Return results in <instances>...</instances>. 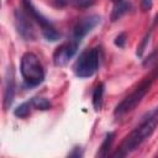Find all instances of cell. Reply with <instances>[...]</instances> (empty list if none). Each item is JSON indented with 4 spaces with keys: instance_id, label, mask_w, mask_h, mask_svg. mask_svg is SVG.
Segmentation results:
<instances>
[{
    "instance_id": "6da1fadb",
    "label": "cell",
    "mask_w": 158,
    "mask_h": 158,
    "mask_svg": "<svg viewBox=\"0 0 158 158\" xmlns=\"http://www.w3.org/2000/svg\"><path fill=\"white\" fill-rule=\"evenodd\" d=\"M158 126V107L151 110L139 122L138 126L123 139L118 149L112 154V157H126L131 152L136 151L156 130Z\"/></svg>"
},
{
    "instance_id": "7a4b0ae2",
    "label": "cell",
    "mask_w": 158,
    "mask_h": 158,
    "mask_svg": "<svg viewBox=\"0 0 158 158\" xmlns=\"http://www.w3.org/2000/svg\"><path fill=\"white\" fill-rule=\"evenodd\" d=\"M157 78H158V64H157V67L149 73V75H147V77L138 84V86H137L130 95H127V96L116 106L114 114H115L116 116H121V115H125L126 112L132 111V110L142 101V99L146 96V94L149 91V89H151L153 81H154Z\"/></svg>"
},
{
    "instance_id": "3957f363",
    "label": "cell",
    "mask_w": 158,
    "mask_h": 158,
    "mask_svg": "<svg viewBox=\"0 0 158 158\" xmlns=\"http://www.w3.org/2000/svg\"><path fill=\"white\" fill-rule=\"evenodd\" d=\"M20 72L27 86H37L44 79V70L40 58L31 52H27L21 57Z\"/></svg>"
},
{
    "instance_id": "277c9868",
    "label": "cell",
    "mask_w": 158,
    "mask_h": 158,
    "mask_svg": "<svg viewBox=\"0 0 158 158\" xmlns=\"http://www.w3.org/2000/svg\"><path fill=\"white\" fill-rule=\"evenodd\" d=\"M100 51L99 48H90L84 51L73 65L74 74L78 78H89L95 74L99 67Z\"/></svg>"
},
{
    "instance_id": "5b68a950",
    "label": "cell",
    "mask_w": 158,
    "mask_h": 158,
    "mask_svg": "<svg viewBox=\"0 0 158 158\" xmlns=\"http://www.w3.org/2000/svg\"><path fill=\"white\" fill-rule=\"evenodd\" d=\"M23 7L26 10V12L32 17V20H35L38 26L41 27V32L43 35V37L47 40V41H51V42H56L60 38V33L56 30V27L52 25V22L46 19L32 4L30 0H23Z\"/></svg>"
},
{
    "instance_id": "8992f818",
    "label": "cell",
    "mask_w": 158,
    "mask_h": 158,
    "mask_svg": "<svg viewBox=\"0 0 158 158\" xmlns=\"http://www.w3.org/2000/svg\"><path fill=\"white\" fill-rule=\"evenodd\" d=\"M14 20H15L14 22H15L16 31L23 40L33 41L36 38V32H35V28L31 21L32 17L27 12L16 9L14 12Z\"/></svg>"
},
{
    "instance_id": "52a82bcc",
    "label": "cell",
    "mask_w": 158,
    "mask_h": 158,
    "mask_svg": "<svg viewBox=\"0 0 158 158\" xmlns=\"http://www.w3.org/2000/svg\"><path fill=\"white\" fill-rule=\"evenodd\" d=\"M79 42L75 41L74 38H69L67 42L62 43L56 51H54V54H53V63L57 65V67H63L65 65L69 59L77 53V49L79 47Z\"/></svg>"
},
{
    "instance_id": "ba28073f",
    "label": "cell",
    "mask_w": 158,
    "mask_h": 158,
    "mask_svg": "<svg viewBox=\"0 0 158 158\" xmlns=\"http://www.w3.org/2000/svg\"><path fill=\"white\" fill-rule=\"evenodd\" d=\"M100 16L98 15H90L86 16L84 19H81L80 21L77 22V25L73 28V33H72V38H74L75 41H78L79 43L81 42V40L89 33L91 32V30L94 27H96L100 23Z\"/></svg>"
},
{
    "instance_id": "9c48e42d",
    "label": "cell",
    "mask_w": 158,
    "mask_h": 158,
    "mask_svg": "<svg viewBox=\"0 0 158 158\" xmlns=\"http://www.w3.org/2000/svg\"><path fill=\"white\" fill-rule=\"evenodd\" d=\"M15 95V79H14V73L9 68L5 74V84H4V107L7 110L14 100Z\"/></svg>"
},
{
    "instance_id": "30bf717a",
    "label": "cell",
    "mask_w": 158,
    "mask_h": 158,
    "mask_svg": "<svg viewBox=\"0 0 158 158\" xmlns=\"http://www.w3.org/2000/svg\"><path fill=\"white\" fill-rule=\"evenodd\" d=\"M130 2H127L126 0H122L117 4L114 5V10H112V14H111V20L112 21H116L118 20L122 15H125L128 10H130Z\"/></svg>"
},
{
    "instance_id": "8fae6325",
    "label": "cell",
    "mask_w": 158,
    "mask_h": 158,
    "mask_svg": "<svg viewBox=\"0 0 158 158\" xmlns=\"http://www.w3.org/2000/svg\"><path fill=\"white\" fill-rule=\"evenodd\" d=\"M104 90H105V85L102 83L98 84L96 88L94 89V93H93V106L94 109L98 111L100 110L101 105H102V96H104Z\"/></svg>"
},
{
    "instance_id": "7c38bea8",
    "label": "cell",
    "mask_w": 158,
    "mask_h": 158,
    "mask_svg": "<svg viewBox=\"0 0 158 158\" xmlns=\"http://www.w3.org/2000/svg\"><path fill=\"white\" fill-rule=\"evenodd\" d=\"M114 137H115V135H114L112 132H109V133L105 136V139H104L102 144L100 146L99 152H98V154H96L98 157H106V156L109 154V149H110V147H111V144H112Z\"/></svg>"
},
{
    "instance_id": "4fadbf2b",
    "label": "cell",
    "mask_w": 158,
    "mask_h": 158,
    "mask_svg": "<svg viewBox=\"0 0 158 158\" xmlns=\"http://www.w3.org/2000/svg\"><path fill=\"white\" fill-rule=\"evenodd\" d=\"M31 107H32V102L31 100L30 101H26V102H22L21 105H19L15 110H14V115L19 118H25L30 115L31 112Z\"/></svg>"
},
{
    "instance_id": "5bb4252c",
    "label": "cell",
    "mask_w": 158,
    "mask_h": 158,
    "mask_svg": "<svg viewBox=\"0 0 158 158\" xmlns=\"http://www.w3.org/2000/svg\"><path fill=\"white\" fill-rule=\"evenodd\" d=\"M31 102H32V106L35 109H37V110L46 111V110H49L51 109V102L46 98H32L31 99Z\"/></svg>"
},
{
    "instance_id": "9a60e30c",
    "label": "cell",
    "mask_w": 158,
    "mask_h": 158,
    "mask_svg": "<svg viewBox=\"0 0 158 158\" xmlns=\"http://www.w3.org/2000/svg\"><path fill=\"white\" fill-rule=\"evenodd\" d=\"M70 1L75 7L79 9H88L95 2V0H70Z\"/></svg>"
},
{
    "instance_id": "2e32d148",
    "label": "cell",
    "mask_w": 158,
    "mask_h": 158,
    "mask_svg": "<svg viewBox=\"0 0 158 158\" xmlns=\"http://www.w3.org/2000/svg\"><path fill=\"white\" fill-rule=\"evenodd\" d=\"M125 42H126V35L125 33H120L115 38V44L118 46V47H123L125 46Z\"/></svg>"
},
{
    "instance_id": "e0dca14e",
    "label": "cell",
    "mask_w": 158,
    "mask_h": 158,
    "mask_svg": "<svg viewBox=\"0 0 158 158\" xmlns=\"http://www.w3.org/2000/svg\"><path fill=\"white\" fill-rule=\"evenodd\" d=\"M81 156H83V153L80 151V147H75L74 151L72 153H69V157H81Z\"/></svg>"
},
{
    "instance_id": "ac0fdd59",
    "label": "cell",
    "mask_w": 158,
    "mask_h": 158,
    "mask_svg": "<svg viewBox=\"0 0 158 158\" xmlns=\"http://www.w3.org/2000/svg\"><path fill=\"white\" fill-rule=\"evenodd\" d=\"M151 6H152L151 0H142V9H143L144 11L148 10V9H151Z\"/></svg>"
},
{
    "instance_id": "d6986e66",
    "label": "cell",
    "mask_w": 158,
    "mask_h": 158,
    "mask_svg": "<svg viewBox=\"0 0 158 158\" xmlns=\"http://www.w3.org/2000/svg\"><path fill=\"white\" fill-rule=\"evenodd\" d=\"M53 2H54L56 6L62 7V6H64V5L67 4V0H53Z\"/></svg>"
},
{
    "instance_id": "ffe728a7",
    "label": "cell",
    "mask_w": 158,
    "mask_h": 158,
    "mask_svg": "<svg viewBox=\"0 0 158 158\" xmlns=\"http://www.w3.org/2000/svg\"><path fill=\"white\" fill-rule=\"evenodd\" d=\"M114 4H117V2H120V1H122V0H111Z\"/></svg>"
}]
</instances>
